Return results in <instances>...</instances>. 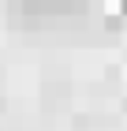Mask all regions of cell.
Segmentation results:
<instances>
[{
	"label": "cell",
	"mask_w": 127,
	"mask_h": 131,
	"mask_svg": "<svg viewBox=\"0 0 127 131\" xmlns=\"http://www.w3.org/2000/svg\"><path fill=\"white\" fill-rule=\"evenodd\" d=\"M30 11H41V15H75L90 4V0H22Z\"/></svg>",
	"instance_id": "cell-1"
},
{
	"label": "cell",
	"mask_w": 127,
	"mask_h": 131,
	"mask_svg": "<svg viewBox=\"0 0 127 131\" xmlns=\"http://www.w3.org/2000/svg\"><path fill=\"white\" fill-rule=\"evenodd\" d=\"M120 15H127V0H120Z\"/></svg>",
	"instance_id": "cell-2"
}]
</instances>
